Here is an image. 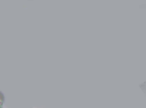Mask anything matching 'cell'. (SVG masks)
<instances>
[{"label": "cell", "instance_id": "cell-1", "mask_svg": "<svg viewBox=\"0 0 146 108\" xmlns=\"http://www.w3.org/2000/svg\"><path fill=\"white\" fill-rule=\"evenodd\" d=\"M139 87L141 89L143 94L145 95V81L138 85Z\"/></svg>", "mask_w": 146, "mask_h": 108}]
</instances>
